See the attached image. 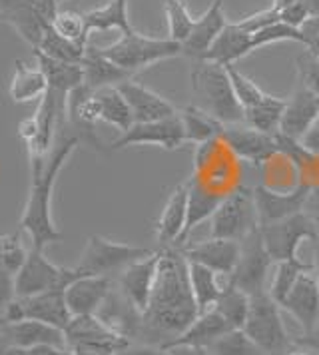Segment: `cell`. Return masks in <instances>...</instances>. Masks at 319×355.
<instances>
[{"instance_id":"41","label":"cell","mask_w":319,"mask_h":355,"mask_svg":"<svg viewBox=\"0 0 319 355\" xmlns=\"http://www.w3.org/2000/svg\"><path fill=\"white\" fill-rule=\"evenodd\" d=\"M287 40L300 42V44L305 46L307 34L303 33L302 28H293V26H289V24L282 22V20L275 22V24H270V26H266L264 31H259V33L254 34L255 50L264 49V46H270V44H275V42H287Z\"/></svg>"},{"instance_id":"19","label":"cell","mask_w":319,"mask_h":355,"mask_svg":"<svg viewBox=\"0 0 319 355\" xmlns=\"http://www.w3.org/2000/svg\"><path fill=\"white\" fill-rule=\"evenodd\" d=\"M114 290L112 277L108 275H80L74 279L66 291V304L74 315H96L104 302Z\"/></svg>"},{"instance_id":"3","label":"cell","mask_w":319,"mask_h":355,"mask_svg":"<svg viewBox=\"0 0 319 355\" xmlns=\"http://www.w3.org/2000/svg\"><path fill=\"white\" fill-rule=\"evenodd\" d=\"M241 164L238 156L227 148L220 138H214L206 144L196 146L193 152V172L188 186L200 190L223 202L227 196L238 192L243 186L241 182Z\"/></svg>"},{"instance_id":"5","label":"cell","mask_w":319,"mask_h":355,"mask_svg":"<svg viewBox=\"0 0 319 355\" xmlns=\"http://www.w3.org/2000/svg\"><path fill=\"white\" fill-rule=\"evenodd\" d=\"M100 50L114 64L124 68L130 74L148 68V66L158 64L162 60L182 56L180 42H174L170 38H156V36L140 34L138 31L120 34V38L116 42Z\"/></svg>"},{"instance_id":"35","label":"cell","mask_w":319,"mask_h":355,"mask_svg":"<svg viewBox=\"0 0 319 355\" xmlns=\"http://www.w3.org/2000/svg\"><path fill=\"white\" fill-rule=\"evenodd\" d=\"M86 50H88V44L72 42V40L62 38L60 34L54 33L52 28H48L44 36H42V40H40V46L34 52H40V54H44L52 60H58V62L82 64Z\"/></svg>"},{"instance_id":"30","label":"cell","mask_w":319,"mask_h":355,"mask_svg":"<svg viewBox=\"0 0 319 355\" xmlns=\"http://www.w3.org/2000/svg\"><path fill=\"white\" fill-rule=\"evenodd\" d=\"M88 33H108L118 31L120 34H128L134 31L130 15H128V0H108L104 6L92 8L84 12Z\"/></svg>"},{"instance_id":"32","label":"cell","mask_w":319,"mask_h":355,"mask_svg":"<svg viewBox=\"0 0 319 355\" xmlns=\"http://www.w3.org/2000/svg\"><path fill=\"white\" fill-rule=\"evenodd\" d=\"M188 275H190L193 300L198 304L200 313L212 309V307L216 306L223 286H225V284L220 282L222 275L216 274L214 270H209V268L202 266V263H196V261H188Z\"/></svg>"},{"instance_id":"36","label":"cell","mask_w":319,"mask_h":355,"mask_svg":"<svg viewBox=\"0 0 319 355\" xmlns=\"http://www.w3.org/2000/svg\"><path fill=\"white\" fill-rule=\"evenodd\" d=\"M305 272H313V263H307V261H303L300 258L277 261L275 263V274H273L268 293L282 306V302L286 300L287 293L295 286L300 275L305 274Z\"/></svg>"},{"instance_id":"44","label":"cell","mask_w":319,"mask_h":355,"mask_svg":"<svg viewBox=\"0 0 319 355\" xmlns=\"http://www.w3.org/2000/svg\"><path fill=\"white\" fill-rule=\"evenodd\" d=\"M275 22H279V12H275L270 6V8H266V10L254 12V15H250V17H243L241 20H238L236 24H238L243 33L255 34L259 33V31H264V28L270 26V24H275Z\"/></svg>"},{"instance_id":"20","label":"cell","mask_w":319,"mask_h":355,"mask_svg":"<svg viewBox=\"0 0 319 355\" xmlns=\"http://www.w3.org/2000/svg\"><path fill=\"white\" fill-rule=\"evenodd\" d=\"M287 313L300 323L303 334L313 329L319 323V284L313 272L300 275L295 286L287 293L282 306Z\"/></svg>"},{"instance_id":"49","label":"cell","mask_w":319,"mask_h":355,"mask_svg":"<svg viewBox=\"0 0 319 355\" xmlns=\"http://www.w3.org/2000/svg\"><path fill=\"white\" fill-rule=\"evenodd\" d=\"M118 355H168V352L158 347V345H148V343L134 345V343H130L126 349H122Z\"/></svg>"},{"instance_id":"33","label":"cell","mask_w":319,"mask_h":355,"mask_svg":"<svg viewBox=\"0 0 319 355\" xmlns=\"http://www.w3.org/2000/svg\"><path fill=\"white\" fill-rule=\"evenodd\" d=\"M284 108H286V100L266 94L252 108L243 110V114H245L243 122L248 126H252V128L259 130V132H266V134H273L275 136L279 132Z\"/></svg>"},{"instance_id":"34","label":"cell","mask_w":319,"mask_h":355,"mask_svg":"<svg viewBox=\"0 0 319 355\" xmlns=\"http://www.w3.org/2000/svg\"><path fill=\"white\" fill-rule=\"evenodd\" d=\"M214 307L218 309V313L227 322L232 329H243V323H245L248 311H250V295L236 288L225 277V286H223L222 293Z\"/></svg>"},{"instance_id":"56","label":"cell","mask_w":319,"mask_h":355,"mask_svg":"<svg viewBox=\"0 0 319 355\" xmlns=\"http://www.w3.org/2000/svg\"><path fill=\"white\" fill-rule=\"evenodd\" d=\"M311 243H313V274L318 277L319 284V236Z\"/></svg>"},{"instance_id":"17","label":"cell","mask_w":319,"mask_h":355,"mask_svg":"<svg viewBox=\"0 0 319 355\" xmlns=\"http://www.w3.org/2000/svg\"><path fill=\"white\" fill-rule=\"evenodd\" d=\"M160 258H162V250L150 254L148 258L130 263L120 272L118 290L124 293V297L140 313H144L148 309V304H150L154 284H156V277H158Z\"/></svg>"},{"instance_id":"57","label":"cell","mask_w":319,"mask_h":355,"mask_svg":"<svg viewBox=\"0 0 319 355\" xmlns=\"http://www.w3.org/2000/svg\"><path fill=\"white\" fill-rule=\"evenodd\" d=\"M0 355H12V345L0 334Z\"/></svg>"},{"instance_id":"53","label":"cell","mask_w":319,"mask_h":355,"mask_svg":"<svg viewBox=\"0 0 319 355\" xmlns=\"http://www.w3.org/2000/svg\"><path fill=\"white\" fill-rule=\"evenodd\" d=\"M302 4L305 6L309 18L319 17V0H302Z\"/></svg>"},{"instance_id":"42","label":"cell","mask_w":319,"mask_h":355,"mask_svg":"<svg viewBox=\"0 0 319 355\" xmlns=\"http://www.w3.org/2000/svg\"><path fill=\"white\" fill-rule=\"evenodd\" d=\"M225 70H227V76H230V80H232L234 92H236V96H238L239 104H241L243 110L252 108L254 104H257L261 98L266 96V92H264L252 78H248L241 70H238V66L236 64L225 66Z\"/></svg>"},{"instance_id":"58","label":"cell","mask_w":319,"mask_h":355,"mask_svg":"<svg viewBox=\"0 0 319 355\" xmlns=\"http://www.w3.org/2000/svg\"><path fill=\"white\" fill-rule=\"evenodd\" d=\"M284 355H316V354H311L309 349H305V347H300V345H291V347H289V349H287Z\"/></svg>"},{"instance_id":"46","label":"cell","mask_w":319,"mask_h":355,"mask_svg":"<svg viewBox=\"0 0 319 355\" xmlns=\"http://www.w3.org/2000/svg\"><path fill=\"white\" fill-rule=\"evenodd\" d=\"M279 20L289 24V26H293V28H302L303 31L305 22L309 20V15H307L305 6L302 4V0H300V2H295L293 6L282 10V12H279Z\"/></svg>"},{"instance_id":"55","label":"cell","mask_w":319,"mask_h":355,"mask_svg":"<svg viewBox=\"0 0 319 355\" xmlns=\"http://www.w3.org/2000/svg\"><path fill=\"white\" fill-rule=\"evenodd\" d=\"M295 2H300V0H273L271 8H273L275 12H282V10H286V8H289V6H293Z\"/></svg>"},{"instance_id":"31","label":"cell","mask_w":319,"mask_h":355,"mask_svg":"<svg viewBox=\"0 0 319 355\" xmlns=\"http://www.w3.org/2000/svg\"><path fill=\"white\" fill-rule=\"evenodd\" d=\"M180 120H182V126H184L186 142H191V144L196 146L206 144V142L214 140V138H220L223 126H225L218 118H214L212 114L200 110L193 104L186 106L180 112Z\"/></svg>"},{"instance_id":"16","label":"cell","mask_w":319,"mask_h":355,"mask_svg":"<svg viewBox=\"0 0 319 355\" xmlns=\"http://www.w3.org/2000/svg\"><path fill=\"white\" fill-rule=\"evenodd\" d=\"M309 192H311V186L307 184H300L287 192L273 190L264 184L255 186L252 194H254L255 214H257L259 226H270L303 211Z\"/></svg>"},{"instance_id":"28","label":"cell","mask_w":319,"mask_h":355,"mask_svg":"<svg viewBox=\"0 0 319 355\" xmlns=\"http://www.w3.org/2000/svg\"><path fill=\"white\" fill-rule=\"evenodd\" d=\"M130 78H132V74L118 64H114L108 56L102 54V50L88 46L84 60H82V84L88 90L94 92L100 88L118 86Z\"/></svg>"},{"instance_id":"60","label":"cell","mask_w":319,"mask_h":355,"mask_svg":"<svg viewBox=\"0 0 319 355\" xmlns=\"http://www.w3.org/2000/svg\"><path fill=\"white\" fill-rule=\"evenodd\" d=\"M66 355H70V354H68V352H66Z\"/></svg>"},{"instance_id":"25","label":"cell","mask_w":319,"mask_h":355,"mask_svg":"<svg viewBox=\"0 0 319 355\" xmlns=\"http://www.w3.org/2000/svg\"><path fill=\"white\" fill-rule=\"evenodd\" d=\"M227 24H230V20L223 15V0H212L206 12L200 18H196L193 33L182 44V54L190 56L191 60L202 58Z\"/></svg>"},{"instance_id":"47","label":"cell","mask_w":319,"mask_h":355,"mask_svg":"<svg viewBox=\"0 0 319 355\" xmlns=\"http://www.w3.org/2000/svg\"><path fill=\"white\" fill-rule=\"evenodd\" d=\"M293 345L305 347V349H309L311 354H319V323L313 329H309L307 334H303L302 338L293 339Z\"/></svg>"},{"instance_id":"8","label":"cell","mask_w":319,"mask_h":355,"mask_svg":"<svg viewBox=\"0 0 319 355\" xmlns=\"http://www.w3.org/2000/svg\"><path fill=\"white\" fill-rule=\"evenodd\" d=\"M150 254H154V250L114 242L104 236H90L74 268L78 270L80 275H108L110 277L114 272H122L126 266L138 259L148 258Z\"/></svg>"},{"instance_id":"52","label":"cell","mask_w":319,"mask_h":355,"mask_svg":"<svg viewBox=\"0 0 319 355\" xmlns=\"http://www.w3.org/2000/svg\"><path fill=\"white\" fill-rule=\"evenodd\" d=\"M168 355H209L204 347H193V345H170L164 347Z\"/></svg>"},{"instance_id":"2","label":"cell","mask_w":319,"mask_h":355,"mask_svg":"<svg viewBox=\"0 0 319 355\" xmlns=\"http://www.w3.org/2000/svg\"><path fill=\"white\" fill-rule=\"evenodd\" d=\"M78 144V136L72 132L64 134L62 128L46 158L31 166V192L20 216V230L28 234L31 248L46 250L50 243L62 240V232L56 227L52 218V198L58 176Z\"/></svg>"},{"instance_id":"10","label":"cell","mask_w":319,"mask_h":355,"mask_svg":"<svg viewBox=\"0 0 319 355\" xmlns=\"http://www.w3.org/2000/svg\"><path fill=\"white\" fill-rule=\"evenodd\" d=\"M257 226L254 194L250 188L241 186L238 192L227 196L209 218V236L241 242Z\"/></svg>"},{"instance_id":"14","label":"cell","mask_w":319,"mask_h":355,"mask_svg":"<svg viewBox=\"0 0 319 355\" xmlns=\"http://www.w3.org/2000/svg\"><path fill=\"white\" fill-rule=\"evenodd\" d=\"M186 142L184 126L180 120V112L172 118L154 120V122H136L132 128L120 134L108 148L122 150L128 146H158L164 150H178Z\"/></svg>"},{"instance_id":"39","label":"cell","mask_w":319,"mask_h":355,"mask_svg":"<svg viewBox=\"0 0 319 355\" xmlns=\"http://www.w3.org/2000/svg\"><path fill=\"white\" fill-rule=\"evenodd\" d=\"M28 252L31 248H26L22 242V230L0 236V268L8 274L16 275L20 272L28 258Z\"/></svg>"},{"instance_id":"29","label":"cell","mask_w":319,"mask_h":355,"mask_svg":"<svg viewBox=\"0 0 319 355\" xmlns=\"http://www.w3.org/2000/svg\"><path fill=\"white\" fill-rule=\"evenodd\" d=\"M232 327L227 325V322L223 320L222 315L218 313L216 307L207 309V311H202L190 327L178 336L174 341H170L168 345L164 347H170V345H193V347H209L214 341L218 338H222L223 334H227ZM162 347V349H164Z\"/></svg>"},{"instance_id":"27","label":"cell","mask_w":319,"mask_h":355,"mask_svg":"<svg viewBox=\"0 0 319 355\" xmlns=\"http://www.w3.org/2000/svg\"><path fill=\"white\" fill-rule=\"evenodd\" d=\"M254 34L243 33L236 22H230L223 33L214 40V44L198 60H209L222 66L236 64L243 56L254 52Z\"/></svg>"},{"instance_id":"59","label":"cell","mask_w":319,"mask_h":355,"mask_svg":"<svg viewBox=\"0 0 319 355\" xmlns=\"http://www.w3.org/2000/svg\"><path fill=\"white\" fill-rule=\"evenodd\" d=\"M316 124H318V126H319V118H318V122H316Z\"/></svg>"},{"instance_id":"7","label":"cell","mask_w":319,"mask_h":355,"mask_svg":"<svg viewBox=\"0 0 319 355\" xmlns=\"http://www.w3.org/2000/svg\"><path fill=\"white\" fill-rule=\"evenodd\" d=\"M58 2L60 0H0V22H6L36 50L60 10Z\"/></svg>"},{"instance_id":"22","label":"cell","mask_w":319,"mask_h":355,"mask_svg":"<svg viewBox=\"0 0 319 355\" xmlns=\"http://www.w3.org/2000/svg\"><path fill=\"white\" fill-rule=\"evenodd\" d=\"M118 90L122 92V96L126 98L128 106L134 116V124L136 122H154V120H164V118H172L178 114L175 106L160 96L158 92L150 90L148 86H144L136 80H124L118 84Z\"/></svg>"},{"instance_id":"38","label":"cell","mask_w":319,"mask_h":355,"mask_svg":"<svg viewBox=\"0 0 319 355\" xmlns=\"http://www.w3.org/2000/svg\"><path fill=\"white\" fill-rule=\"evenodd\" d=\"M206 349L209 355H268L243 329H230Z\"/></svg>"},{"instance_id":"12","label":"cell","mask_w":319,"mask_h":355,"mask_svg":"<svg viewBox=\"0 0 319 355\" xmlns=\"http://www.w3.org/2000/svg\"><path fill=\"white\" fill-rule=\"evenodd\" d=\"M66 290H50L31 297H15V302L8 306L4 313V323H15L20 320H36L48 325H54L58 329H66L72 322V313L66 304Z\"/></svg>"},{"instance_id":"43","label":"cell","mask_w":319,"mask_h":355,"mask_svg":"<svg viewBox=\"0 0 319 355\" xmlns=\"http://www.w3.org/2000/svg\"><path fill=\"white\" fill-rule=\"evenodd\" d=\"M295 66L300 74V86L319 98V58H316L311 52L303 50L295 58Z\"/></svg>"},{"instance_id":"54","label":"cell","mask_w":319,"mask_h":355,"mask_svg":"<svg viewBox=\"0 0 319 355\" xmlns=\"http://www.w3.org/2000/svg\"><path fill=\"white\" fill-rule=\"evenodd\" d=\"M305 50H307V52H311L316 58H319V36H307Z\"/></svg>"},{"instance_id":"51","label":"cell","mask_w":319,"mask_h":355,"mask_svg":"<svg viewBox=\"0 0 319 355\" xmlns=\"http://www.w3.org/2000/svg\"><path fill=\"white\" fill-rule=\"evenodd\" d=\"M12 355H66V349H58V347H32V349H15L12 347Z\"/></svg>"},{"instance_id":"15","label":"cell","mask_w":319,"mask_h":355,"mask_svg":"<svg viewBox=\"0 0 319 355\" xmlns=\"http://www.w3.org/2000/svg\"><path fill=\"white\" fill-rule=\"evenodd\" d=\"M222 140L241 162L254 166H264L279 156L277 138L243 124H225L222 130Z\"/></svg>"},{"instance_id":"23","label":"cell","mask_w":319,"mask_h":355,"mask_svg":"<svg viewBox=\"0 0 319 355\" xmlns=\"http://www.w3.org/2000/svg\"><path fill=\"white\" fill-rule=\"evenodd\" d=\"M0 334L8 339L15 349H32V347H58L66 349V336L62 329L36 320H20L15 323L0 325Z\"/></svg>"},{"instance_id":"37","label":"cell","mask_w":319,"mask_h":355,"mask_svg":"<svg viewBox=\"0 0 319 355\" xmlns=\"http://www.w3.org/2000/svg\"><path fill=\"white\" fill-rule=\"evenodd\" d=\"M164 15L168 20V38L184 44L193 33L196 18L191 17L184 0H164Z\"/></svg>"},{"instance_id":"6","label":"cell","mask_w":319,"mask_h":355,"mask_svg":"<svg viewBox=\"0 0 319 355\" xmlns=\"http://www.w3.org/2000/svg\"><path fill=\"white\" fill-rule=\"evenodd\" d=\"M243 331L268 355H284L293 345V341L287 338L279 304L268 290L250 295V311L243 323Z\"/></svg>"},{"instance_id":"1","label":"cell","mask_w":319,"mask_h":355,"mask_svg":"<svg viewBox=\"0 0 319 355\" xmlns=\"http://www.w3.org/2000/svg\"><path fill=\"white\" fill-rule=\"evenodd\" d=\"M160 250L158 277L148 309L142 313L138 338H142L148 345L164 347L190 327L200 315V309L193 300L188 259L184 258L182 250L175 245Z\"/></svg>"},{"instance_id":"11","label":"cell","mask_w":319,"mask_h":355,"mask_svg":"<svg viewBox=\"0 0 319 355\" xmlns=\"http://www.w3.org/2000/svg\"><path fill=\"white\" fill-rule=\"evenodd\" d=\"M259 232H261V240L273 263L298 258V250L303 240L313 242L319 236L318 227L305 211H300L291 218H286L270 226H259Z\"/></svg>"},{"instance_id":"45","label":"cell","mask_w":319,"mask_h":355,"mask_svg":"<svg viewBox=\"0 0 319 355\" xmlns=\"http://www.w3.org/2000/svg\"><path fill=\"white\" fill-rule=\"evenodd\" d=\"M16 288H15V275L8 274L6 270L0 268V325L4 320V313L8 306L15 302Z\"/></svg>"},{"instance_id":"13","label":"cell","mask_w":319,"mask_h":355,"mask_svg":"<svg viewBox=\"0 0 319 355\" xmlns=\"http://www.w3.org/2000/svg\"><path fill=\"white\" fill-rule=\"evenodd\" d=\"M271 263H273V259L270 258V254L264 245L261 232L257 226L241 240V256H239L234 274L227 277V282H232L236 288L245 291L248 295H254L257 291L266 290L264 284H266Z\"/></svg>"},{"instance_id":"18","label":"cell","mask_w":319,"mask_h":355,"mask_svg":"<svg viewBox=\"0 0 319 355\" xmlns=\"http://www.w3.org/2000/svg\"><path fill=\"white\" fill-rule=\"evenodd\" d=\"M180 250L188 261L202 263L222 277H230L234 274L239 256H241V242L223 240V238H209L206 242L182 245Z\"/></svg>"},{"instance_id":"48","label":"cell","mask_w":319,"mask_h":355,"mask_svg":"<svg viewBox=\"0 0 319 355\" xmlns=\"http://www.w3.org/2000/svg\"><path fill=\"white\" fill-rule=\"evenodd\" d=\"M303 211L309 216V220L316 224L318 227V234H319V186L316 188H311V192L307 196V202H305V208Z\"/></svg>"},{"instance_id":"24","label":"cell","mask_w":319,"mask_h":355,"mask_svg":"<svg viewBox=\"0 0 319 355\" xmlns=\"http://www.w3.org/2000/svg\"><path fill=\"white\" fill-rule=\"evenodd\" d=\"M188 222V184H178L168 198L162 216L156 222V240L160 248L180 245Z\"/></svg>"},{"instance_id":"4","label":"cell","mask_w":319,"mask_h":355,"mask_svg":"<svg viewBox=\"0 0 319 355\" xmlns=\"http://www.w3.org/2000/svg\"><path fill=\"white\" fill-rule=\"evenodd\" d=\"M190 84L193 106L212 114L222 124H243L245 114L225 66L209 60H191Z\"/></svg>"},{"instance_id":"9","label":"cell","mask_w":319,"mask_h":355,"mask_svg":"<svg viewBox=\"0 0 319 355\" xmlns=\"http://www.w3.org/2000/svg\"><path fill=\"white\" fill-rule=\"evenodd\" d=\"M80 272L76 268H60L44 256V250L31 248L28 258L15 275L16 297H31L50 290H66Z\"/></svg>"},{"instance_id":"21","label":"cell","mask_w":319,"mask_h":355,"mask_svg":"<svg viewBox=\"0 0 319 355\" xmlns=\"http://www.w3.org/2000/svg\"><path fill=\"white\" fill-rule=\"evenodd\" d=\"M319 118V98L300 86L293 96L286 100L279 132L282 136L300 142L309 130L316 126Z\"/></svg>"},{"instance_id":"40","label":"cell","mask_w":319,"mask_h":355,"mask_svg":"<svg viewBox=\"0 0 319 355\" xmlns=\"http://www.w3.org/2000/svg\"><path fill=\"white\" fill-rule=\"evenodd\" d=\"M50 28L56 34H60L62 38H68L72 42L80 44H88V26H86V18L76 10H58V15L54 17Z\"/></svg>"},{"instance_id":"26","label":"cell","mask_w":319,"mask_h":355,"mask_svg":"<svg viewBox=\"0 0 319 355\" xmlns=\"http://www.w3.org/2000/svg\"><path fill=\"white\" fill-rule=\"evenodd\" d=\"M48 92V78L42 66L36 62L18 60L15 72L8 82V96L15 104H31L40 102Z\"/></svg>"},{"instance_id":"50","label":"cell","mask_w":319,"mask_h":355,"mask_svg":"<svg viewBox=\"0 0 319 355\" xmlns=\"http://www.w3.org/2000/svg\"><path fill=\"white\" fill-rule=\"evenodd\" d=\"M300 144L309 152V154H313V156H319V126L316 124L313 128L309 130L305 136H303L302 140H300Z\"/></svg>"}]
</instances>
